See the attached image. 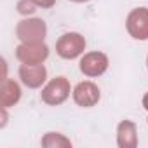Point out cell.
I'll return each instance as SVG.
<instances>
[{
  "instance_id": "8fae6325",
  "label": "cell",
  "mask_w": 148,
  "mask_h": 148,
  "mask_svg": "<svg viewBox=\"0 0 148 148\" xmlns=\"http://www.w3.org/2000/svg\"><path fill=\"white\" fill-rule=\"evenodd\" d=\"M44 148H71V141L61 132H45L40 139Z\"/></svg>"
},
{
  "instance_id": "52a82bcc",
  "label": "cell",
  "mask_w": 148,
  "mask_h": 148,
  "mask_svg": "<svg viewBox=\"0 0 148 148\" xmlns=\"http://www.w3.org/2000/svg\"><path fill=\"white\" fill-rule=\"evenodd\" d=\"M71 98L75 101V105L80 108H92L99 103L101 91H99L98 84H94L92 80H84V82H79L73 87Z\"/></svg>"
},
{
  "instance_id": "ac0fdd59",
  "label": "cell",
  "mask_w": 148,
  "mask_h": 148,
  "mask_svg": "<svg viewBox=\"0 0 148 148\" xmlns=\"http://www.w3.org/2000/svg\"><path fill=\"white\" fill-rule=\"evenodd\" d=\"M146 122H148V119H146Z\"/></svg>"
},
{
  "instance_id": "5b68a950",
  "label": "cell",
  "mask_w": 148,
  "mask_h": 148,
  "mask_svg": "<svg viewBox=\"0 0 148 148\" xmlns=\"http://www.w3.org/2000/svg\"><path fill=\"white\" fill-rule=\"evenodd\" d=\"M125 30L131 38L145 42L148 40V7H134L125 18Z\"/></svg>"
},
{
  "instance_id": "e0dca14e",
  "label": "cell",
  "mask_w": 148,
  "mask_h": 148,
  "mask_svg": "<svg viewBox=\"0 0 148 148\" xmlns=\"http://www.w3.org/2000/svg\"><path fill=\"white\" fill-rule=\"evenodd\" d=\"M146 70H148V56H146Z\"/></svg>"
},
{
  "instance_id": "5bb4252c",
  "label": "cell",
  "mask_w": 148,
  "mask_h": 148,
  "mask_svg": "<svg viewBox=\"0 0 148 148\" xmlns=\"http://www.w3.org/2000/svg\"><path fill=\"white\" fill-rule=\"evenodd\" d=\"M0 115H2V122H0V127H5L7 125V108H2L0 106Z\"/></svg>"
},
{
  "instance_id": "8992f818",
  "label": "cell",
  "mask_w": 148,
  "mask_h": 148,
  "mask_svg": "<svg viewBox=\"0 0 148 148\" xmlns=\"http://www.w3.org/2000/svg\"><path fill=\"white\" fill-rule=\"evenodd\" d=\"M49 58V47L45 42H21L16 47V59L23 64H42Z\"/></svg>"
},
{
  "instance_id": "ba28073f",
  "label": "cell",
  "mask_w": 148,
  "mask_h": 148,
  "mask_svg": "<svg viewBox=\"0 0 148 148\" xmlns=\"http://www.w3.org/2000/svg\"><path fill=\"white\" fill-rule=\"evenodd\" d=\"M18 75L23 86L28 89H40L47 82V68L42 64H23L18 70Z\"/></svg>"
},
{
  "instance_id": "3957f363",
  "label": "cell",
  "mask_w": 148,
  "mask_h": 148,
  "mask_svg": "<svg viewBox=\"0 0 148 148\" xmlns=\"http://www.w3.org/2000/svg\"><path fill=\"white\" fill-rule=\"evenodd\" d=\"M16 37L19 42H44L47 37V25L40 18H25L16 25Z\"/></svg>"
},
{
  "instance_id": "30bf717a",
  "label": "cell",
  "mask_w": 148,
  "mask_h": 148,
  "mask_svg": "<svg viewBox=\"0 0 148 148\" xmlns=\"http://www.w3.org/2000/svg\"><path fill=\"white\" fill-rule=\"evenodd\" d=\"M21 86L12 80V79H5L2 80L0 86V106L2 108H12L19 103L21 99Z\"/></svg>"
},
{
  "instance_id": "6da1fadb",
  "label": "cell",
  "mask_w": 148,
  "mask_h": 148,
  "mask_svg": "<svg viewBox=\"0 0 148 148\" xmlns=\"http://www.w3.org/2000/svg\"><path fill=\"white\" fill-rule=\"evenodd\" d=\"M71 91L73 89L70 86V80L63 75H58V77L51 79L49 82H45V86L42 87V92H40V99L47 106H59L70 98Z\"/></svg>"
},
{
  "instance_id": "277c9868",
  "label": "cell",
  "mask_w": 148,
  "mask_h": 148,
  "mask_svg": "<svg viewBox=\"0 0 148 148\" xmlns=\"http://www.w3.org/2000/svg\"><path fill=\"white\" fill-rule=\"evenodd\" d=\"M108 66H110V59L101 51L86 52L80 58V63H79V70L84 73L87 79H96V77L105 75L106 70H108Z\"/></svg>"
},
{
  "instance_id": "9a60e30c",
  "label": "cell",
  "mask_w": 148,
  "mask_h": 148,
  "mask_svg": "<svg viewBox=\"0 0 148 148\" xmlns=\"http://www.w3.org/2000/svg\"><path fill=\"white\" fill-rule=\"evenodd\" d=\"M141 103H143V108L148 112V91L145 92V96H143V101H141Z\"/></svg>"
},
{
  "instance_id": "4fadbf2b",
  "label": "cell",
  "mask_w": 148,
  "mask_h": 148,
  "mask_svg": "<svg viewBox=\"0 0 148 148\" xmlns=\"http://www.w3.org/2000/svg\"><path fill=\"white\" fill-rule=\"evenodd\" d=\"M38 9H51L56 5V0H32Z\"/></svg>"
},
{
  "instance_id": "9c48e42d",
  "label": "cell",
  "mask_w": 148,
  "mask_h": 148,
  "mask_svg": "<svg viewBox=\"0 0 148 148\" xmlns=\"http://www.w3.org/2000/svg\"><path fill=\"white\" fill-rule=\"evenodd\" d=\"M117 146L136 148L138 146V127L132 120H120L117 125Z\"/></svg>"
},
{
  "instance_id": "2e32d148",
  "label": "cell",
  "mask_w": 148,
  "mask_h": 148,
  "mask_svg": "<svg viewBox=\"0 0 148 148\" xmlns=\"http://www.w3.org/2000/svg\"><path fill=\"white\" fill-rule=\"evenodd\" d=\"M68 2H73V4H86V2H91V0H68Z\"/></svg>"
},
{
  "instance_id": "7c38bea8",
  "label": "cell",
  "mask_w": 148,
  "mask_h": 148,
  "mask_svg": "<svg viewBox=\"0 0 148 148\" xmlns=\"http://www.w3.org/2000/svg\"><path fill=\"white\" fill-rule=\"evenodd\" d=\"M16 9H18V12L21 14V16H32V14H35V11L38 9L32 0H19V2L16 4Z\"/></svg>"
},
{
  "instance_id": "7a4b0ae2",
  "label": "cell",
  "mask_w": 148,
  "mask_h": 148,
  "mask_svg": "<svg viewBox=\"0 0 148 148\" xmlns=\"http://www.w3.org/2000/svg\"><path fill=\"white\" fill-rule=\"evenodd\" d=\"M86 45H87V42H86L84 35H80L77 32H68V33H63L56 40V54L61 59L71 61L84 54Z\"/></svg>"
}]
</instances>
